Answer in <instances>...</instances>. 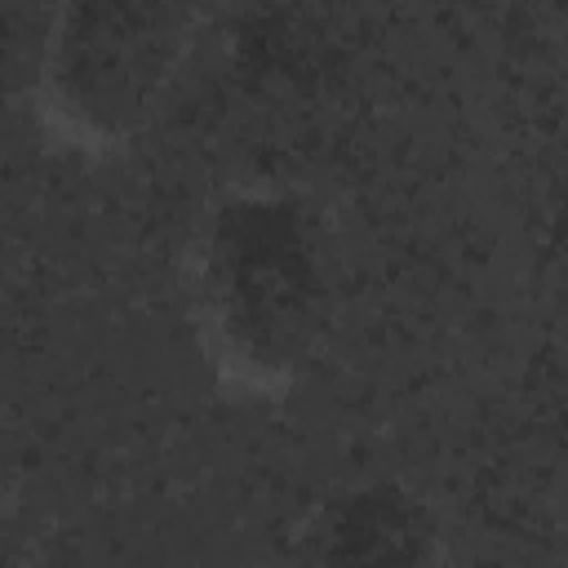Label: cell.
I'll use <instances>...</instances> for the list:
<instances>
[{
	"instance_id": "6da1fadb",
	"label": "cell",
	"mask_w": 568,
	"mask_h": 568,
	"mask_svg": "<svg viewBox=\"0 0 568 568\" xmlns=\"http://www.w3.org/2000/svg\"><path fill=\"white\" fill-rule=\"evenodd\" d=\"M346 297L328 209L293 182L222 186L186 248V315L209 373L248 399L293 395L328 355Z\"/></svg>"
},
{
	"instance_id": "7a4b0ae2",
	"label": "cell",
	"mask_w": 568,
	"mask_h": 568,
	"mask_svg": "<svg viewBox=\"0 0 568 568\" xmlns=\"http://www.w3.org/2000/svg\"><path fill=\"white\" fill-rule=\"evenodd\" d=\"M204 9L151 0L58 4L31 53L44 133L75 155H115L155 129L200 44Z\"/></svg>"
},
{
	"instance_id": "3957f363",
	"label": "cell",
	"mask_w": 568,
	"mask_h": 568,
	"mask_svg": "<svg viewBox=\"0 0 568 568\" xmlns=\"http://www.w3.org/2000/svg\"><path fill=\"white\" fill-rule=\"evenodd\" d=\"M293 568H448V537L404 479H359L311 515Z\"/></svg>"
},
{
	"instance_id": "277c9868",
	"label": "cell",
	"mask_w": 568,
	"mask_h": 568,
	"mask_svg": "<svg viewBox=\"0 0 568 568\" xmlns=\"http://www.w3.org/2000/svg\"><path fill=\"white\" fill-rule=\"evenodd\" d=\"M0 568H18V559H13V541H9V532H4V524H0Z\"/></svg>"
}]
</instances>
